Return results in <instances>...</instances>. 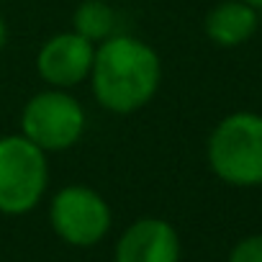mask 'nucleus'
<instances>
[{
  "mask_svg": "<svg viewBox=\"0 0 262 262\" xmlns=\"http://www.w3.org/2000/svg\"><path fill=\"white\" fill-rule=\"evenodd\" d=\"M88 80L95 100L105 111L134 113L157 95L162 82V59L147 41L128 34H113L95 44Z\"/></svg>",
  "mask_w": 262,
  "mask_h": 262,
  "instance_id": "nucleus-1",
  "label": "nucleus"
},
{
  "mask_svg": "<svg viewBox=\"0 0 262 262\" xmlns=\"http://www.w3.org/2000/svg\"><path fill=\"white\" fill-rule=\"evenodd\" d=\"M206 157L213 175L236 188L262 185V113L239 111L216 123Z\"/></svg>",
  "mask_w": 262,
  "mask_h": 262,
  "instance_id": "nucleus-2",
  "label": "nucleus"
},
{
  "mask_svg": "<svg viewBox=\"0 0 262 262\" xmlns=\"http://www.w3.org/2000/svg\"><path fill=\"white\" fill-rule=\"evenodd\" d=\"M49 185L47 152L24 134L0 137V213L21 216L39 206Z\"/></svg>",
  "mask_w": 262,
  "mask_h": 262,
  "instance_id": "nucleus-3",
  "label": "nucleus"
},
{
  "mask_svg": "<svg viewBox=\"0 0 262 262\" xmlns=\"http://www.w3.org/2000/svg\"><path fill=\"white\" fill-rule=\"evenodd\" d=\"M85 108L67 90L49 88L29 98L21 113V134L44 152H64L85 134Z\"/></svg>",
  "mask_w": 262,
  "mask_h": 262,
  "instance_id": "nucleus-4",
  "label": "nucleus"
},
{
  "mask_svg": "<svg viewBox=\"0 0 262 262\" xmlns=\"http://www.w3.org/2000/svg\"><path fill=\"white\" fill-rule=\"evenodd\" d=\"M49 221L67 244L93 247L111 229V208L98 190L88 185H64L52 198Z\"/></svg>",
  "mask_w": 262,
  "mask_h": 262,
  "instance_id": "nucleus-5",
  "label": "nucleus"
},
{
  "mask_svg": "<svg viewBox=\"0 0 262 262\" xmlns=\"http://www.w3.org/2000/svg\"><path fill=\"white\" fill-rule=\"evenodd\" d=\"M95 44L77 31L49 36L36 54V72L49 88L70 90L90 77Z\"/></svg>",
  "mask_w": 262,
  "mask_h": 262,
  "instance_id": "nucleus-6",
  "label": "nucleus"
},
{
  "mask_svg": "<svg viewBox=\"0 0 262 262\" xmlns=\"http://www.w3.org/2000/svg\"><path fill=\"white\" fill-rule=\"evenodd\" d=\"M180 236L162 219L134 221L116 244V262H178Z\"/></svg>",
  "mask_w": 262,
  "mask_h": 262,
  "instance_id": "nucleus-7",
  "label": "nucleus"
},
{
  "mask_svg": "<svg viewBox=\"0 0 262 262\" xmlns=\"http://www.w3.org/2000/svg\"><path fill=\"white\" fill-rule=\"evenodd\" d=\"M259 26V11L244 0H224L208 11L203 29L219 47H239L254 36Z\"/></svg>",
  "mask_w": 262,
  "mask_h": 262,
  "instance_id": "nucleus-8",
  "label": "nucleus"
},
{
  "mask_svg": "<svg viewBox=\"0 0 262 262\" xmlns=\"http://www.w3.org/2000/svg\"><path fill=\"white\" fill-rule=\"evenodd\" d=\"M72 31L93 44H100L116 34V11L105 0H82L72 13Z\"/></svg>",
  "mask_w": 262,
  "mask_h": 262,
  "instance_id": "nucleus-9",
  "label": "nucleus"
},
{
  "mask_svg": "<svg viewBox=\"0 0 262 262\" xmlns=\"http://www.w3.org/2000/svg\"><path fill=\"white\" fill-rule=\"evenodd\" d=\"M229 262H262V234L244 236L229 254Z\"/></svg>",
  "mask_w": 262,
  "mask_h": 262,
  "instance_id": "nucleus-10",
  "label": "nucleus"
},
{
  "mask_svg": "<svg viewBox=\"0 0 262 262\" xmlns=\"http://www.w3.org/2000/svg\"><path fill=\"white\" fill-rule=\"evenodd\" d=\"M6 41H8V26H6L3 16H0V52L6 49Z\"/></svg>",
  "mask_w": 262,
  "mask_h": 262,
  "instance_id": "nucleus-11",
  "label": "nucleus"
},
{
  "mask_svg": "<svg viewBox=\"0 0 262 262\" xmlns=\"http://www.w3.org/2000/svg\"><path fill=\"white\" fill-rule=\"evenodd\" d=\"M244 3H249V6H252V8H257V11L262 8V0H244Z\"/></svg>",
  "mask_w": 262,
  "mask_h": 262,
  "instance_id": "nucleus-12",
  "label": "nucleus"
}]
</instances>
